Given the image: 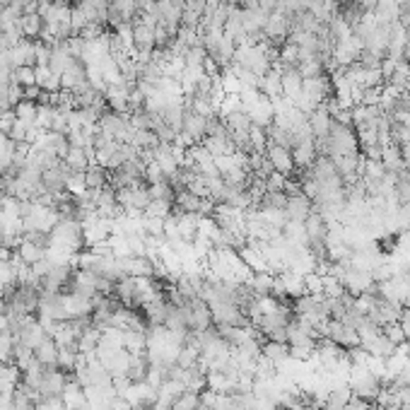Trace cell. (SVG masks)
Returning <instances> with one entry per match:
<instances>
[{
	"label": "cell",
	"mask_w": 410,
	"mask_h": 410,
	"mask_svg": "<svg viewBox=\"0 0 410 410\" xmlns=\"http://www.w3.org/2000/svg\"><path fill=\"white\" fill-rule=\"evenodd\" d=\"M393 201L398 205L410 203V169L396 174V186H393Z\"/></svg>",
	"instance_id": "34"
},
{
	"label": "cell",
	"mask_w": 410,
	"mask_h": 410,
	"mask_svg": "<svg viewBox=\"0 0 410 410\" xmlns=\"http://www.w3.org/2000/svg\"><path fill=\"white\" fill-rule=\"evenodd\" d=\"M382 164L389 174H401L406 172V162H403V155H401V145L396 143H389L382 148Z\"/></svg>",
	"instance_id": "21"
},
{
	"label": "cell",
	"mask_w": 410,
	"mask_h": 410,
	"mask_svg": "<svg viewBox=\"0 0 410 410\" xmlns=\"http://www.w3.org/2000/svg\"><path fill=\"white\" fill-rule=\"evenodd\" d=\"M290 32H292V17L285 12H271L266 27H263L266 39L271 43H275V46H282L287 41V37H290Z\"/></svg>",
	"instance_id": "6"
},
{
	"label": "cell",
	"mask_w": 410,
	"mask_h": 410,
	"mask_svg": "<svg viewBox=\"0 0 410 410\" xmlns=\"http://www.w3.org/2000/svg\"><path fill=\"white\" fill-rule=\"evenodd\" d=\"M304 95L309 97L314 104H326V101L333 97V80H331L329 72H321L314 77H304V85H302Z\"/></svg>",
	"instance_id": "5"
},
{
	"label": "cell",
	"mask_w": 410,
	"mask_h": 410,
	"mask_svg": "<svg viewBox=\"0 0 410 410\" xmlns=\"http://www.w3.org/2000/svg\"><path fill=\"white\" fill-rule=\"evenodd\" d=\"M85 182H87V188H92V191H101V188L109 186V169L92 162L90 169L85 172Z\"/></svg>",
	"instance_id": "30"
},
{
	"label": "cell",
	"mask_w": 410,
	"mask_h": 410,
	"mask_svg": "<svg viewBox=\"0 0 410 410\" xmlns=\"http://www.w3.org/2000/svg\"><path fill=\"white\" fill-rule=\"evenodd\" d=\"M285 184H287V177H285V174H280V172H275V169H273V172L268 174V179H266L268 191H285Z\"/></svg>",
	"instance_id": "45"
},
{
	"label": "cell",
	"mask_w": 410,
	"mask_h": 410,
	"mask_svg": "<svg viewBox=\"0 0 410 410\" xmlns=\"http://www.w3.org/2000/svg\"><path fill=\"white\" fill-rule=\"evenodd\" d=\"M68 382H70V374L63 372V369L58 367H46L41 374V382H39V398H58L63 396V391H66Z\"/></svg>",
	"instance_id": "4"
},
{
	"label": "cell",
	"mask_w": 410,
	"mask_h": 410,
	"mask_svg": "<svg viewBox=\"0 0 410 410\" xmlns=\"http://www.w3.org/2000/svg\"><path fill=\"white\" fill-rule=\"evenodd\" d=\"M63 309H66V321L77 316H92V300L77 292H63Z\"/></svg>",
	"instance_id": "13"
},
{
	"label": "cell",
	"mask_w": 410,
	"mask_h": 410,
	"mask_svg": "<svg viewBox=\"0 0 410 410\" xmlns=\"http://www.w3.org/2000/svg\"><path fill=\"white\" fill-rule=\"evenodd\" d=\"M184 316H186V326L191 333H201V331H208L213 326V314H210V306L203 297H196V300H186V304L182 306Z\"/></svg>",
	"instance_id": "3"
},
{
	"label": "cell",
	"mask_w": 410,
	"mask_h": 410,
	"mask_svg": "<svg viewBox=\"0 0 410 410\" xmlns=\"http://www.w3.org/2000/svg\"><path fill=\"white\" fill-rule=\"evenodd\" d=\"M324 277V297H331V300H338V297L345 295V287L338 277L333 275H321Z\"/></svg>",
	"instance_id": "41"
},
{
	"label": "cell",
	"mask_w": 410,
	"mask_h": 410,
	"mask_svg": "<svg viewBox=\"0 0 410 410\" xmlns=\"http://www.w3.org/2000/svg\"><path fill=\"white\" fill-rule=\"evenodd\" d=\"M266 157L271 159L273 169L280 174H285V177H292V172H295V159H292V150L287 148H280V145H268L266 148Z\"/></svg>",
	"instance_id": "14"
},
{
	"label": "cell",
	"mask_w": 410,
	"mask_h": 410,
	"mask_svg": "<svg viewBox=\"0 0 410 410\" xmlns=\"http://www.w3.org/2000/svg\"><path fill=\"white\" fill-rule=\"evenodd\" d=\"M331 126H333V116H331L329 106L319 104L309 114V128H311V133H314V140L324 143V140L329 138V133H331Z\"/></svg>",
	"instance_id": "12"
},
{
	"label": "cell",
	"mask_w": 410,
	"mask_h": 410,
	"mask_svg": "<svg viewBox=\"0 0 410 410\" xmlns=\"http://www.w3.org/2000/svg\"><path fill=\"white\" fill-rule=\"evenodd\" d=\"M285 205H287L285 191H266L261 201H258L256 210H285Z\"/></svg>",
	"instance_id": "35"
},
{
	"label": "cell",
	"mask_w": 410,
	"mask_h": 410,
	"mask_svg": "<svg viewBox=\"0 0 410 410\" xmlns=\"http://www.w3.org/2000/svg\"><path fill=\"white\" fill-rule=\"evenodd\" d=\"M256 3H258V8L268 10V12H273V10L277 8V3H280V0H256Z\"/></svg>",
	"instance_id": "50"
},
{
	"label": "cell",
	"mask_w": 410,
	"mask_h": 410,
	"mask_svg": "<svg viewBox=\"0 0 410 410\" xmlns=\"http://www.w3.org/2000/svg\"><path fill=\"white\" fill-rule=\"evenodd\" d=\"M319 157V150H316V140H306V143H300L292 148V159H295V167H311L314 159Z\"/></svg>",
	"instance_id": "25"
},
{
	"label": "cell",
	"mask_w": 410,
	"mask_h": 410,
	"mask_svg": "<svg viewBox=\"0 0 410 410\" xmlns=\"http://www.w3.org/2000/svg\"><path fill=\"white\" fill-rule=\"evenodd\" d=\"M167 314H169L167 297H157V300L148 302V304L143 306V316L148 319L150 326H164V321H167Z\"/></svg>",
	"instance_id": "23"
},
{
	"label": "cell",
	"mask_w": 410,
	"mask_h": 410,
	"mask_svg": "<svg viewBox=\"0 0 410 410\" xmlns=\"http://www.w3.org/2000/svg\"><path fill=\"white\" fill-rule=\"evenodd\" d=\"M34 358H37V362L41 364V367H56L58 364V343L51 338V335H46V338L34 348Z\"/></svg>",
	"instance_id": "24"
},
{
	"label": "cell",
	"mask_w": 410,
	"mask_h": 410,
	"mask_svg": "<svg viewBox=\"0 0 410 410\" xmlns=\"http://www.w3.org/2000/svg\"><path fill=\"white\" fill-rule=\"evenodd\" d=\"M350 398H353V391H350L348 384H338V387L329 389L324 403H321V410H343Z\"/></svg>",
	"instance_id": "22"
},
{
	"label": "cell",
	"mask_w": 410,
	"mask_h": 410,
	"mask_svg": "<svg viewBox=\"0 0 410 410\" xmlns=\"http://www.w3.org/2000/svg\"><path fill=\"white\" fill-rule=\"evenodd\" d=\"M401 309H403V304H393V302L377 295V302H374L372 309L367 311V319L384 329V326H389V324H396L398 316H401Z\"/></svg>",
	"instance_id": "9"
},
{
	"label": "cell",
	"mask_w": 410,
	"mask_h": 410,
	"mask_svg": "<svg viewBox=\"0 0 410 410\" xmlns=\"http://www.w3.org/2000/svg\"><path fill=\"white\" fill-rule=\"evenodd\" d=\"M248 148H251V153H266V148H268L266 128L251 126V130H248Z\"/></svg>",
	"instance_id": "40"
},
{
	"label": "cell",
	"mask_w": 410,
	"mask_h": 410,
	"mask_svg": "<svg viewBox=\"0 0 410 410\" xmlns=\"http://www.w3.org/2000/svg\"><path fill=\"white\" fill-rule=\"evenodd\" d=\"M304 287L306 295H324V277L319 273H309V275H304Z\"/></svg>",
	"instance_id": "43"
},
{
	"label": "cell",
	"mask_w": 410,
	"mask_h": 410,
	"mask_svg": "<svg viewBox=\"0 0 410 410\" xmlns=\"http://www.w3.org/2000/svg\"><path fill=\"white\" fill-rule=\"evenodd\" d=\"M398 324H401L403 333H406V338L410 340V309H408V306H403V309H401V316H398Z\"/></svg>",
	"instance_id": "48"
},
{
	"label": "cell",
	"mask_w": 410,
	"mask_h": 410,
	"mask_svg": "<svg viewBox=\"0 0 410 410\" xmlns=\"http://www.w3.org/2000/svg\"><path fill=\"white\" fill-rule=\"evenodd\" d=\"M174 213V203L169 201H150L148 210H145V217H157V219H167Z\"/></svg>",
	"instance_id": "39"
},
{
	"label": "cell",
	"mask_w": 410,
	"mask_h": 410,
	"mask_svg": "<svg viewBox=\"0 0 410 410\" xmlns=\"http://www.w3.org/2000/svg\"><path fill=\"white\" fill-rule=\"evenodd\" d=\"M14 345H17L14 333L3 331V333H0V362H3V364L14 362Z\"/></svg>",
	"instance_id": "36"
},
{
	"label": "cell",
	"mask_w": 410,
	"mask_h": 410,
	"mask_svg": "<svg viewBox=\"0 0 410 410\" xmlns=\"http://www.w3.org/2000/svg\"><path fill=\"white\" fill-rule=\"evenodd\" d=\"M266 135H268V145H280V148L292 150L295 148V140H292V133L282 126H277L273 121L271 126H266Z\"/></svg>",
	"instance_id": "31"
},
{
	"label": "cell",
	"mask_w": 410,
	"mask_h": 410,
	"mask_svg": "<svg viewBox=\"0 0 410 410\" xmlns=\"http://www.w3.org/2000/svg\"><path fill=\"white\" fill-rule=\"evenodd\" d=\"M360 8H362V12H374L377 10V5H379V0H360Z\"/></svg>",
	"instance_id": "49"
},
{
	"label": "cell",
	"mask_w": 410,
	"mask_h": 410,
	"mask_svg": "<svg viewBox=\"0 0 410 410\" xmlns=\"http://www.w3.org/2000/svg\"><path fill=\"white\" fill-rule=\"evenodd\" d=\"M116 201H119L121 208L126 210V213H138L143 215L145 210H148L150 205V191H148V184H135V186H126V188H119L116 191Z\"/></svg>",
	"instance_id": "2"
},
{
	"label": "cell",
	"mask_w": 410,
	"mask_h": 410,
	"mask_svg": "<svg viewBox=\"0 0 410 410\" xmlns=\"http://www.w3.org/2000/svg\"><path fill=\"white\" fill-rule=\"evenodd\" d=\"M248 285H251V290L256 292V295L266 297L273 292V285H275V275H273L271 271L266 273H253L251 280H248Z\"/></svg>",
	"instance_id": "32"
},
{
	"label": "cell",
	"mask_w": 410,
	"mask_h": 410,
	"mask_svg": "<svg viewBox=\"0 0 410 410\" xmlns=\"http://www.w3.org/2000/svg\"><path fill=\"white\" fill-rule=\"evenodd\" d=\"M277 280H280L282 285V292H285L287 300H297V297L306 295V287H304V275H300V273H292V271H285L277 275Z\"/></svg>",
	"instance_id": "20"
},
{
	"label": "cell",
	"mask_w": 410,
	"mask_h": 410,
	"mask_svg": "<svg viewBox=\"0 0 410 410\" xmlns=\"http://www.w3.org/2000/svg\"><path fill=\"white\" fill-rule=\"evenodd\" d=\"M12 82H14V85L22 87V90H27V87L37 85V72H34L32 66L14 68V70H12Z\"/></svg>",
	"instance_id": "38"
},
{
	"label": "cell",
	"mask_w": 410,
	"mask_h": 410,
	"mask_svg": "<svg viewBox=\"0 0 410 410\" xmlns=\"http://www.w3.org/2000/svg\"><path fill=\"white\" fill-rule=\"evenodd\" d=\"M51 244L53 246L68 248L72 253H80L85 248V232H82L80 219H66V217L58 219V224L51 229Z\"/></svg>",
	"instance_id": "1"
},
{
	"label": "cell",
	"mask_w": 410,
	"mask_h": 410,
	"mask_svg": "<svg viewBox=\"0 0 410 410\" xmlns=\"http://www.w3.org/2000/svg\"><path fill=\"white\" fill-rule=\"evenodd\" d=\"M46 335L48 333H46V329L41 326V321H39L37 316H32V319H29L27 324L14 333V338H17V343H22V345H27V348L34 350L43 338H46Z\"/></svg>",
	"instance_id": "15"
},
{
	"label": "cell",
	"mask_w": 410,
	"mask_h": 410,
	"mask_svg": "<svg viewBox=\"0 0 410 410\" xmlns=\"http://www.w3.org/2000/svg\"><path fill=\"white\" fill-rule=\"evenodd\" d=\"M0 201H3V196H0Z\"/></svg>",
	"instance_id": "53"
},
{
	"label": "cell",
	"mask_w": 410,
	"mask_h": 410,
	"mask_svg": "<svg viewBox=\"0 0 410 410\" xmlns=\"http://www.w3.org/2000/svg\"><path fill=\"white\" fill-rule=\"evenodd\" d=\"M324 338L333 340L335 345H340L343 350H350V348H358L360 345V335L355 329H350V326L340 324V321L335 319H329V324H326V333Z\"/></svg>",
	"instance_id": "8"
},
{
	"label": "cell",
	"mask_w": 410,
	"mask_h": 410,
	"mask_svg": "<svg viewBox=\"0 0 410 410\" xmlns=\"http://www.w3.org/2000/svg\"><path fill=\"white\" fill-rule=\"evenodd\" d=\"M364 350H367L372 358H379V360H389L391 355H396V350H398V345H393L391 340L387 338L384 333H379L377 338L372 340L369 345H364Z\"/></svg>",
	"instance_id": "29"
},
{
	"label": "cell",
	"mask_w": 410,
	"mask_h": 410,
	"mask_svg": "<svg viewBox=\"0 0 410 410\" xmlns=\"http://www.w3.org/2000/svg\"><path fill=\"white\" fill-rule=\"evenodd\" d=\"M182 130L193 140V143H203L205 135H208V116L196 114L193 109H184Z\"/></svg>",
	"instance_id": "11"
},
{
	"label": "cell",
	"mask_w": 410,
	"mask_h": 410,
	"mask_svg": "<svg viewBox=\"0 0 410 410\" xmlns=\"http://www.w3.org/2000/svg\"><path fill=\"white\" fill-rule=\"evenodd\" d=\"M14 256L22 263H27V266H34V263H39L41 258H46V246H41V244H37L34 239H29L27 234H24L19 246L14 248Z\"/></svg>",
	"instance_id": "19"
},
{
	"label": "cell",
	"mask_w": 410,
	"mask_h": 410,
	"mask_svg": "<svg viewBox=\"0 0 410 410\" xmlns=\"http://www.w3.org/2000/svg\"><path fill=\"white\" fill-rule=\"evenodd\" d=\"M261 95H266L268 99H277V97H282V75L273 68V70H268L266 75L261 77Z\"/></svg>",
	"instance_id": "28"
},
{
	"label": "cell",
	"mask_w": 410,
	"mask_h": 410,
	"mask_svg": "<svg viewBox=\"0 0 410 410\" xmlns=\"http://www.w3.org/2000/svg\"><path fill=\"white\" fill-rule=\"evenodd\" d=\"M389 41H391V24H377V27L362 39L364 51L374 53V56H379V58H387Z\"/></svg>",
	"instance_id": "10"
},
{
	"label": "cell",
	"mask_w": 410,
	"mask_h": 410,
	"mask_svg": "<svg viewBox=\"0 0 410 410\" xmlns=\"http://www.w3.org/2000/svg\"><path fill=\"white\" fill-rule=\"evenodd\" d=\"M37 111H39V104L32 99H22L17 106H14V116H17V121H24V124H32L37 121Z\"/></svg>",
	"instance_id": "37"
},
{
	"label": "cell",
	"mask_w": 410,
	"mask_h": 410,
	"mask_svg": "<svg viewBox=\"0 0 410 410\" xmlns=\"http://www.w3.org/2000/svg\"><path fill=\"white\" fill-rule=\"evenodd\" d=\"M261 355L263 358H268L273 364H282L285 360H290V345L287 343H275V340H263V345H261Z\"/></svg>",
	"instance_id": "26"
},
{
	"label": "cell",
	"mask_w": 410,
	"mask_h": 410,
	"mask_svg": "<svg viewBox=\"0 0 410 410\" xmlns=\"http://www.w3.org/2000/svg\"><path fill=\"white\" fill-rule=\"evenodd\" d=\"M403 306H408V309H410V295L406 297V302H403Z\"/></svg>",
	"instance_id": "52"
},
{
	"label": "cell",
	"mask_w": 410,
	"mask_h": 410,
	"mask_svg": "<svg viewBox=\"0 0 410 410\" xmlns=\"http://www.w3.org/2000/svg\"><path fill=\"white\" fill-rule=\"evenodd\" d=\"M314 213V203L302 193V196H287V205H285V215L287 222H302Z\"/></svg>",
	"instance_id": "16"
},
{
	"label": "cell",
	"mask_w": 410,
	"mask_h": 410,
	"mask_svg": "<svg viewBox=\"0 0 410 410\" xmlns=\"http://www.w3.org/2000/svg\"><path fill=\"white\" fill-rule=\"evenodd\" d=\"M63 403H66L68 410H90V403H87V393L85 387L77 384V379L70 374V382H68L66 391H63Z\"/></svg>",
	"instance_id": "18"
},
{
	"label": "cell",
	"mask_w": 410,
	"mask_h": 410,
	"mask_svg": "<svg viewBox=\"0 0 410 410\" xmlns=\"http://www.w3.org/2000/svg\"><path fill=\"white\" fill-rule=\"evenodd\" d=\"M355 331H358V335H360V345L364 348V345H369L379 333H382V326H377L374 321H369L367 316H362L360 324L355 326Z\"/></svg>",
	"instance_id": "33"
},
{
	"label": "cell",
	"mask_w": 410,
	"mask_h": 410,
	"mask_svg": "<svg viewBox=\"0 0 410 410\" xmlns=\"http://www.w3.org/2000/svg\"><path fill=\"white\" fill-rule=\"evenodd\" d=\"M34 410H68L66 403H63V398H39L37 403H34Z\"/></svg>",
	"instance_id": "46"
},
{
	"label": "cell",
	"mask_w": 410,
	"mask_h": 410,
	"mask_svg": "<svg viewBox=\"0 0 410 410\" xmlns=\"http://www.w3.org/2000/svg\"><path fill=\"white\" fill-rule=\"evenodd\" d=\"M382 333L387 335L389 340H391L393 345H406L408 343V338H406V333H403V329H401V324H389V326H384L382 329Z\"/></svg>",
	"instance_id": "42"
},
{
	"label": "cell",
	"mask_w": 410,
	"mask_h": 410,
	"mask_svg": "<svg viewBox=\"0 0 410 410\" xmlns=\"http://www.w3.org/2000/svg\"><path fill=\"white\" fill-rule=\"evenodd\" d=\"M391 143L396 145H408L410 143V128L401 124H391Z\"/></svg>",
	"instance_id": "44"
},
{
	"label": "cell",
	"mask_w": 410,
	"mask_h": 410,
	"mask_svg": "<svg viewBox=\"0 0 410 410\" xmlns=\"http://www.w3.org/2000/svg\"><path fill=\"white\" fill-rule=\"evenodd\" d=\"M109 410H133V403L124 396H116V398H111Z\"/></svg>",
	"instance_id": "47"
},
{
	"label": "cell",
	"mask_w": 410,
	"mask_h": 410,
	"mask_svg": "<svg viewBox=\"0 0 410 410\" xmlns=\"http://www.w3.org/2000/svg\"><path fill=\"white\" fill-rule=\"evenodd\" d=\"M340 282H343L345 292L353 297H360L364 292H377V282H374L372 273L358 271V268H348V273H345Z\"/></svg>",
	"instance_id": "7"
},
{
	"label": "cell",
	"mask_w": 410,
	"mask_h": 410,
	"mask_svg": "<svg viewBox=\"0 0 410 410\" xmlns=\"http://www.w3.org/2000/svg\"><path fill=\"white\" fill-rule=\"evenodd\" d=\"M133 48L135 51H155V24L133 19Z\"/></svg>",
	"instance_id": "17"
},
{
	"label": "cell",
	"mask_w": 410,
	"mask_h": 410,
	"mask_svg": "<svg viewBox=\"0 0 410 410\" xmlns=\"http://www.w3.org/2000/svg\"><path fill=\"white\" fill-rule=\"evenodd\" d=\"M403 58L410 63V39H408V43H406V51H403Z\"/></svg>",
	"instance_id": "51"
},
{
	"label": "cell",
	"mask_w": 410,
	"mask_h": 410,
	"mask_svg": "<svg viewBox=\"0 0 410 410\" xmlns=\"http://www.w3.org/2000/svg\"><path fill=\"white\" fill-rule=\"evenodd\" d=\"M43 17L39 12H24L22 17H19V29H22V37L24 39H37L41 37L43 32Z\"/></svg>",
	"instance_id": "27"
}]
</instances>
